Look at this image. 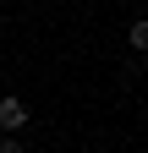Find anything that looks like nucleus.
I'll use <instances>...</instances> for the list:
<instances>
[{
	"label": "nucleus",
	"mask_w": 148,
	"mask_h": 153,
	"mask_svg": "<svg viewBox=\"0 0 148 153\" xmlns=\"http://www.w3.org/2000/svg\"><path fill=\"white\" fill-rule=\"evenodd\" d=\"M28 126V104L22 99H0V131H22Z\"/></svg>",
	"instance_id": "f257e3e1"
},
{
	"label": "nucleus",
	"mask_w": 148,
	"mask_h": 153,
	"mask_svg": "<svg viewBox=\"0 0 148 153\" xmlns=\"http://www.w3.org/2000/svg\"><path fill=\"white\" fill-rule=\"evenodd\" d=\"M126 44H132L137 55H148V16H137V22L126 27Z\"/></svg>",
	"instance_id": "f03ea898"
},
{
	"label": "nucleus",
	"mask_w": 148,
	"mask_h": 153,
	"mask_svg": "<svg viewBox=\"0 0 148 153\" xmlns=\"http://www.w3.org/2000/svg\"><path fill=\"white\" fill-rule=\"evenodd\" d=\"M0 153H22V131H0Z\"/></svg>",
	"instance_id": "7ed1b4c3"
}]
</instances>
